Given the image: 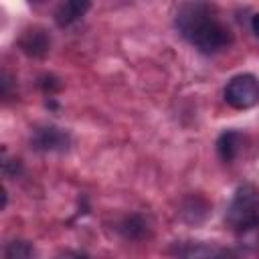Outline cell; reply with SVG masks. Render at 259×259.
<instances>
[{
	"label": "cell",
	"mask_w": 259,
	"mask_h": 259,
	"mask_svg": "<svg viewBox=\"0 0 259 259\" xmlns=\"http://www.w3.org/2000/svg\"><path fill=\"white\" fill-rule=\"evenodd\" d=\"M176 28L194 49L204 55L223 51L231 40L229 28L212 14L210 6L202 2L182 4L176 12Z\"/></svg>",
	"instance_id": "1"
},
{
	"label": "cell",
	"mask_w": 259,
	"mask_h": 259,
	"mask_svg": "<svg viewBox=\"0 0 259 259\" xmlns=\"http://www.w3.org/2000/svg\"><path fill=\"white\" fill-rule=\"evenodd\" d=\"M225 221L235 231H253L259 229V192L253 186H241L225 214Z\"/></svg>",
	"instance_id": "2"
},
{
	"label": "cell",
	"mask_w": 259,
	"mask_h": 259,
	"mask_svg": "<svg viewBox=\"0 0 259 259\" xmlns=\"http://www.w3.org/2000/svg\"><path fill=\"white\" fill-rule=\"evenodd\" d=\"M225 101L235 109L253 107L259 101V81L249 73L235 75L225 87Z\"/></svg>",
	"instance_id": "3"
},
{
	"label": "cell",
	"mask_w": 259,
	"mask_h": 259,
	"mask_svg": "<svg viewBox=\"0 0 259 259\" xmlns=\"http://www.w3.org/2000/svg\"><path fill=\"white\" fill-rule=\"evenodd\" d=\"M30 144L38 152H65L69 148V134L57 125H38L32 132Z\"/></svg>",
	"instance_id": "4"
},
{
	"label": "cell",
	"mask_w": 259,
	"mask_h": 259,
	"mask_svg": "<svg viewBox=\"0 0 259 259\" xmlns=\"http://www.w3.org/2000/svg\"><path fill=\"white\" fill-rule=\"evenodd\" d=\"M18 47L28 57H45L49 53V49H51V36H49V32L45 28L32 26V28H26L20 34Z\"/></svg>",
	"instance_id": "5"
},
{
	"label": "cell",
	"mask_w": 259,
	"mask_h": 259,
	"mask_svg": "<svg viewBox=\"0 0 259 259\" xmlns=\"http://www.w3.org/2000/svg\"><path fill=\"white\" fill-rule=\"evenodd\" d=\"M243 142H245V138H243L241 132H237V130H227V132H223V134L219 136V140H217V152H219L221 160L233 162V160L239 156Z\"/></svg>",
	"instance_id": "6"
},
{
	"label": "cell",
	"mask_w": 259,
	"mask_h": 259,
	"mask_svg": "<svg viewBox=\"0 0 259 259\" xmlns=\"http://www.w3.org/2000/svg\"><path fill=\"white\" fill-rule=\"evenodd\" d=\"M89 8V2H79V0H69L57 6L55 10V20L59 26H69L75 20H79Z\"/></svg>",
	"instance_id": "7"
},
{
	"label": "cell",
	"mask_w": 259,
	"mask_h": 259,
	"mask_svg": "<svg viewBox=\"0 0 259 259\" xmlns=\"http://www.w3.org/2000/svg\"><path fill=\"white\" fill-rule=\"evenodd\" d=\"M34 257V249L28 241H10L4 249V259H32Z\"/></svg>",
	"instance_id": "8"
},
{
	"label": "cell",
	"mask_w": 259,
	"mask_h": 259,
	"mask_svg": "<svg viewBox=\"0 0 259 259\" xmlns=\"http://www.w3.org/2000/svg\"><path fill=\"white\" fill-rule=\"evenodd\" d=\"M206 255H208V249L204 245H194L184 251V259H206Z\"/></svg>",
	"instance_id": "9"
},
{
	"label": "cell",
	"mask_w": 259,
	"mask_h": 259,
	"mask_svg": "<svg viewBox=\"0 0 259 259\" xmlns=\"http://www.w3.org/2000/svg\"><path fill=\"white\" fill-rule=\"evenodd\" d=\"M251 28H253V32H255V36L259 38V12L251 18Z\"/></svg>",
	"instance_id": "10"
},
{
	"label": "cell",
	"mask_w": 259,
	"mask_h": 259,
	"mask_svg": "<svg viewBox=\"0 0 259 259\" xmlns=\"http://www.w3.org/2000/svg\"><path fill=\"white\" fill-rule=\"evenodd\" d=\"M212 259H237V257H235V253H231V251H219Z\"/></svg>",
	"instance_id": "11"
},
{
	"label": "cell",
	"mask_w": 259,
	"mask_h": 259,
	"mask_svg": "<svg viewBox=\"0 0 259 259\" xmlns=\"http://www.w3.org/2000/svg\"><path fill=\"white\" fill-rule=\"evenodd\" d=\"M59 259H87V257L81 255V253H65V255H61Z\"/></svg>",
	"instance_id": "12"
}]
</instances>
